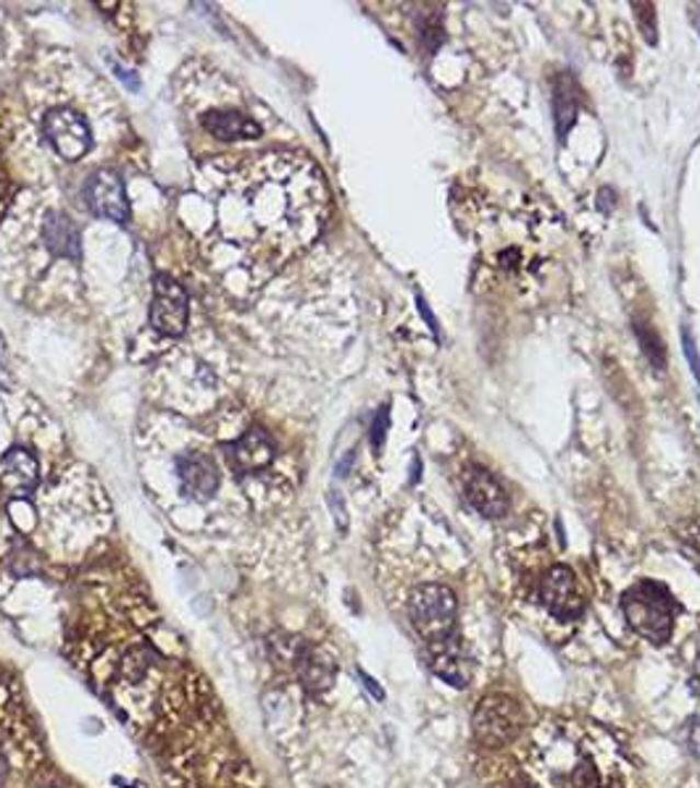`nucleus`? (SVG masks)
<instances>
[{"instance_id":"nucleus-1","label":"nucleus","mask_w":700,"mask_h":788,"mask_svg":"<svg viewBox=\"0 0 700 788\" xmlns=\"http://www.w3.org/2000/svg\"><path fill=\"white\" fill-rule=\"evenodd\" d=\"M330 216L322 171L306 155L266 153L229 171L216 200L206 258L245 271L251 287L309 250Z\"/></svg>"},{"instance_id":"nucleus-2","label":"nucleus","mask_w":700,"mask_h":788,"mask_svg":"<svg viewBox=\"0 0 700 788\" xmlns=\"http://www.w3.org/2000/svg\"><path fill=\"white\" fill-rule=\"evenodd\" d=\"M621 610H624L627 623L632 630L653 644H666L674 628V613H677V602L656 581H640L632 587L621 600Z\"/></svg>"},{"instance_id":"nucleus-3","label":"nucleus","mask_w":700,"mask_h":788,"mask_svg":"<svg viewBox=\"0 0 700 788\" xmlns=\"http://www.w3.org/2000/svg\"><path fill=\"white\" fill-rule=\"evenodd\" d=\"M458 602L456 594L443 583H424L411 591L409 615L424 641L437 644L450 639L456 626Z\"/></svg>"},{"instance_id":"nucleus-4","label":"nucleus","mask_w":700,"mask_h":788,"mask_svg":"<svg viewBox=\"0 0 700 788\" xmlns=\"http://www.w3.org/2000/svg\"><path fill=\"white\" fill-rule=\"evenodd\" d=\"M521 709L512 696H485L474 709V735L482 746H506L521 731Z\"/></svg>"},{"instance_id":"nucleus-5","label":"nucleus","mask_w":700,"mask_h":788,"mask_svg":"<svg viewBox=\"0 0 700 788\" xmlns=\"http://www.w3.org/2000/svg\"><path fill=\"white\" fill-rule=\"evenodd\" d=\"M43 137L64 161H80L93 148L90 124L71 108H54L43 116Z\"/></svg>"},{"instance_id":"nucleus-6","label":"nucleus","mask_w":700,"mask_h":788,"mask_svg":"<svg viewBox=\"0 0 700 788\" xmlns=\"http://www.w3.org/2000/svg\"><path fill=\"white\" fill-rule=\"evenodd\" d=\"M190 318L187 292L169 274L153 279V305H150V326L163 337H182Z\"/></svg>"},{"instance_id":"nucleus-7","label":"nucleus","mask_w":700,"mask_h":788,"mask_svg":"<svg viewBox=\"0 0 700 788\" xmlns=\"http://www.w3.org/2000/svg\"><path fill=\"white\" fill-rule=\"evenodd\" d=\"M84 197H88L90 210H93L95 216H101V219L116 223H124L129 219L127 193H124V182L116 171H95L88 184H84Z\"/></svg>"},{"instance_id":"nucleus-8","label":"nucleus","mask_w":700,"mask_h":788,"mask_svg":"<svg viewBox=\"0 0 700 788\" xmlns=\"http://www.w3.org/2000/svg\"><path fill=\"white\" fill-rule=\"evenodd\" d=\"M540 602L546 604L548 613L561 617V621H574L582 615V596L577 591V581L566 565H553L540 581Z\"/></svg>"},{"instance_id":"nucleus-9","label":"nucleus","mask_w":700,"mask_h":788,"mask_svg":"<svg viewBox=\"0 0 700 788\" xmlns=\"http://www.w3.org/2000/svg\"><path fill=\"white\" fill-rule=\"evenodd\" d=\"M225 455L229 468L238 476H248V473L269 468L274 460V442L264 429H248L243 437L225 447Z\"/></svg>"},{"instance_id":"nucleus-10","label":"nucleus","mask_w":700,"mask_h":788,"mask_svg":"<svg viewBox=\"0 0 700 788\" xmlns=\"http://www.w3.org/2000/svg\"><path fill=\"white\" fill-rule=\"evenodd\" d=\"M41 484V463L32 452L14 447L0 457V489L11 497H27Z\"/></svg>"},{"instance_id":"nucleus-11","label":"nucleus","mask_w":700,"mask_h":788,"mask_svg":"<svg viewBox=\"0 0 700 788\" xmlns=\"http://www.w3.org/2000/svg\"><path fill=\"white\" fill-rule=\"evenodd\" d=\"M463 486H467L469 502L485 518H503L508 512V491L490 471L472 465L463 478Z\"/></svg>"},{"instance_id":"nucleus-12","label":"nucleus","mask_w":700,"mask_h":788,"mask_svg":"<svg viewBox=\"0 0 700 788\" xmlns=\"http://www.w3.org/2000/svg\"><path fill=\"white\" fill-rule=\"evenodd\" d=\"M176 476H180L182 491L193 499L214 497L221 484L214 460L203 452H187L176 457Z\"/></svg>"},{"instance_id":"nucleus-13","label":"nucleus","mask_w":700,"mask_h":788,"mask_svg":"<svg viewBox=\"0 0 700 788\" xmlns=\"http://www.w3.org/2000/svg\"><path fill=\"white\" fill-rule=\"evenodd\" d=\"M429 668L437 679L456 688H463L472 679V662L463 654V649L450 639L429 644Z\"/></svg>"},{"instance_id":"nucleus-14","label":"nucleus","mask_w":700,"mask_h":788,"mask_svg":"<svg viewBox=\"0 0 700 788\" xmlns=\"http://www.w3.org/2000/svg\"><path fill=\"white\" fill-rule=\"evenodd\" d=\"M43 240L45 247L56 255V258H67L80 263L82 258V234L77 223L67 219L64 213H48L43 221Z\"/></svg>"},{"instance_id":"nucleus-15","label":"nucleus","mask_w":700,"mask_h":788,"mask_svg":"<svg viewBox=\"0 0 700 788\" xmlns=\"http://www.w3.org/2000/svg\"><path fill=\"white\" fill-rule=\"evenodd\" d=\"M203 127L211 131L216 140H259L261 124L256 118L240 114V111H211L203 116Z\"/></svg>"},{"instance_id":"nucleus-16","label":"nucleus","mask_w":700,"mask_h":788,"mask_svg":"<svg viewBox=\"0 0 700 788\" xmlns=\"http://www.w3.org/2000/svg\"><path fill=\"white\" fill-rule=\"evenodd\" d=\"M296 670H298L300 683L306 686V692H311V694L330 692L332 683H335V675H337L335 662H332L326 654L319 652V649H311V647H306V652L300 654Z\"/></svg>"},{"instance_id":"nucleus-17","label":"nucleus","mask_w":700,"mask_h":788,"mask_svg":"<svg viewBox=\"0 0 700 788\" xmlns=\"http://www.w3.org/2000/svg\"><path fill=\"white\" fill-rule=\"evenodd\" d=\"M553 114H555V129H559V137H566L569 127H572L574 118H577V97H574V84L569 77H561L559 84H555Z\"/></svg>"},{"instance_id":"nucleus-18","label":"nucleus","mask_w":700,"mask_h":788,"mask_svg":"<svg viewBox=\"0 0 700 788\" xmlns=\"http://www.w3.org/2000/svg\"><path fill=\"white\" fill-rule=\"evenodd\" d=\"M569 788H598V773L590 762H582L577 770L569 778Z\"/></svg>"},{"instance_id":"nucleus-19","label":"nucleus","mask_w":700,"mask_h":788,"mask_svg":"<svg viewBox=\"0 0 700 788\" xmlns=\"http://www.w3.org/2000/svg\"><path fill=\"white\" fill-rule=\"evenodd\" d=\"M634 11H638V16H643V26H645V37L651 39V43H656V35H653V5L651 3H634Z\"/></svg>"},{"instance_id":"nucleus-20","label":"nucleus","mask_w":700,"mask_h":788,"mask_svg":"<svg viewBox=\"0 0 700 788\" xmlns=\"http://www.w3.org/2000/svg\"><path fill=\"white\" fill-rule=\"evenodd\" d=\"M330 508H332V512H335V521H337L340 529H343V531L348 529V510H345L343 499H340L337 491H330Z\"/></svg>"},{"instance_id":"nucleus-21","label":"nucleus","mask_w":700,"mask_h":788,"mask_svg":"<svg viewBox=\"0 0 700 788\" xmlns=\"http://www.w3.org/2000/svg\"><path fill=\"white\" fill-rule=\"evenodd\" d=\"M385 426H388V407H382V410H379L377 420H375V431H371V442H375V450H379V447H382Z\"/></svg>"},{"instance_id":"nucleus-22","label":"nucleus","mask_w":700,"mask_h":788,"mask_svg":"<svg viewBox=\"0 0 700 788\" xmlns=\"http://www.w3.org/2000/svg\"><path fill=\"white\" fill-rule=\"evenodd\" d=\"M685 352H687V358H690L692 371H696V376L700 379V363H698V358H696V345H692L690 332H685Z\"/></svg>"},{"instance_id":"nucleus-23","label":"nucleus","mask_w":700,"mask_h":788,"mask_svg":"<svg viewBox=\"0 0 700 788\" xmlns=\"http://www.w3.org/2000/svg\"><path fill=\"white\" fill-rule=\"evenodd\" d=\"M358 675H362L364 686H366V688H369V692H371V696H377V699H385V692H382V688H379V686H377V681H375V679H369V675H366V673H364V670H358Z\"/></svg>"},{"instance_id":"nucleus-24","label":"nucleus","mask_w":700,"mask_h":788,"mask_svg":"<svg viewBox=\"0 0 700 788\" xmlns=\"http://www.w3.org/2000/svg\"><path fill=\"white\" fill-rule=\"evenodd\" d=\"M685 538L690 544H696V547L700 549V521H696L692 525H687L685 529Z\"/></svg>"},{"instance_id":"nucleus-25","label":"nucleus","mask_w":700,"mask_h":788,"mask_svg":"<svg viewBox=\"0 0 700 788\" xmlns=\"http://www.w3.org/2000/svg\"><path fill=\"white\" fill-rule=\"evenodd\" d=\"M690 746H692V752L700 754V720L692 726V731H690Z\"/></svg>"},{"instance_id":"nucleus-26","label":"nucleus","mask_w":700,"mask_h":788,"mask_svg":"<svg viewBox=\"0 0 700 788\" xmlns=\"http://www.w3.org/2000/svg\"><path fill=\"white\" fill-rule=\"evenodd\" d=\"M418 311H422V315H424V318H427L429 321V326H432V332H437V321L435 318H432V313H429V308H427V302H424L422 298H418Z\"/></svg>"},{"instance_id":"nucleus-27","label":"nucleus","mask_w":700,"mask_h":788,"mask_svg":"<svg viewBox=\"0 0 700 788\" xmlns=\"http://www.w3.org/2000/svg\"><path fill=\"white\" fill-rule=\"evenodd\" d=\"M696 668H698V675H700V654H698V662H696Z\"/></svg>"},{"instance_id":"nucleus-28","label":"nucleus","mask_w":700,"mask_h":788,"mask_svg":"<svg viewBox=\"0 0 700 788\" xmlns=\"http://www.w3.org/2000/svg\"><path fill=\"white\" fill-rule=\"evenodd\" d=\"M514 788H527V786H514Z\"/></svg>"},{"instance_id":"nucleus-29","label":"nucleus","mask_w":700,"mask_h":788,"mask_svg":"<svg viewBox=\"0 0 700 788\" xmlns=\"http://www.w3.org/2000/svg\"><path fill=\"white\" fill-rule=\"evenodd\" d=\"M43 788H56V786H43Z\"/></svg>"}]
</instances>
